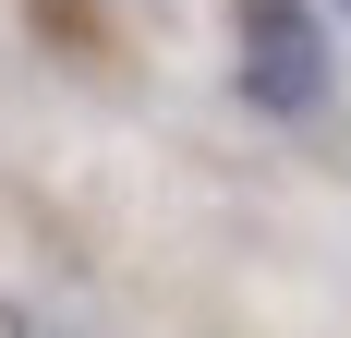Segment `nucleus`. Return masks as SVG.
Instances as JSON below:
<instances>
[{"label": "nucleus", "instance_id": "f257e3e1", "mask_svg": "<svg viewBox=\"0 0 351 338\" xmlns=\"http://www.w3.org/2000/svg\"><path fill=\"white\" fill-rule=\"evenodd\" d=\"M230 73H243V97L279 109V121L327 109V85H339L327 12H315V0H243V12H230Z\"/></svg>", "mask_w": 351, "mask_h": 338}, {"label": "nucleus", "instance_id": "f03ea898", "mask_svg": "<svg viewBox=\"0 0 351 338\" xmlns=\"http://www.w3.org/2000/svg\"><path fill=\"white\" fill-rule=\"evenodd\" d=\"M339 12H351V0H339Z\"/></svg>", "mask_w": 351, "mask_h": 338}]
</instances>
